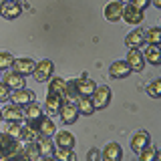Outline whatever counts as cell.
Returning <instances> with one entry per match:
<instances>
[{"label":"cell","instance_id":"cell-1","mask_svg":"<svg viewBox=\"0 0 161 161\" xmlns=\"http://www.w3.org/2000/svg\"><path fill=\"white\" fill-rule=\"evenodd\" d=\"M20 151V143L16 137L8 133H0V159H10L16 157Z\"/></svg>","mask_w":161,"mask_h":161},{"label":"cell","instance_id":"cell-2","mask_svg":"<svg viewBox=\"0 0 161 161\" xmlns=\"http://www.w3.org/2000/svg\"><path fill=\"white\" fill-rule=\"evenodd\" d=\"M111 97H113V93H111V89L107 87V85H103V87H97V89H95L93 95H91V101H93L95 111L107 109L109 103H111Z\"/></svg>","mask_w":161,"mask_h":161},{"label":"cell","instance_id":"cell-3","mask_svg":"<svg viewBox=\"0 0 161 161\" xmlns=\"http://www.w3.org/2000/svg\"><path fill=\"white\" fill-rule=\"evenodd\" d=\"M28 125L30 127H34L38 131V135H53L54 131H57V127H54V123L50 121L48 117H44V115H40L38 119H32V121H28Z\"/></svg>","mask_w":161,"mask_h":161},{"label":"cell","instance_id":"cell-4","mask_svg":"<svg viewBox=\"0 0 161 161\" xmlns=\"http://www.w3.org/2000/svg\"><path fill=\"white\" fill-rule=\"evenodd\" d=\"M53 69H54V64L47 58V60H40V63H36L32 75H34V79H36L38 83H47V80L53 77Z\"/></svg>","mask_w":161,"mask_h":161},{"label":"cell","instance_id":"cell-5","mask_svg":"<svg viewBox=\"0 0 161 161\" xmlns=\"http://www.w3.org/2000/svg\"><path fill=\"white\" fill-rule=\"evenodd\" d=\"M58 115H60V119H63V123L64 125H73L75 121L79 119V109H77V105H73V103H63L60 105V109H58Z\"/></svg>","mask_w":161,"mask_h":161},{"label":"cell","instance_id":"cell-6","mask_svg":"<svg viewBox=\"0 0 161 161\" xmlns=\"http://www.w3.org/2000/svg\"><path fill=\"white\" fill-rule=\"evenodd\" d=\"M10 99H12L14 105H20V107H24L26 103H32V101H34V93L22 87V89L12 91V93H10Z\"/></svg>","mask_w":161,"mask_h":161},{"label":"cell","instance_id":"cell-7","mask_svg":"<svg viewBox=\"0 0 161 161\" xmlns=\"http://www.w3.org/2000/svg\"><path fill=\"white\" fill-rule=\"evenodd\" d=\"M20 12H22V8H20V4L14 2V0H6V2L0 4V14H2L4 18H8V20L18 18Z\"/></svg>","mask_w":161,"mask_h":161},{"label":"cell","instance_id":"cell-8","mask_svg":"<svg viewBox=\"0 0 161 161\" xmlns=\"http://www.w3.org/2000/svg\"><path fill=\"white\" fill-rule=\"evenodd\" d=\"M34 67H36V63H34L32 58H14V63H12V70H16L18 75H22V77L32 75Z\"/></svg>","mask_w":161,"mask_h":161},{"label":"cell","instance_id":"cell-9","mask_svg":"<svg viewBox=\"0 0 161 161\" xmlns=\"http://www.w3.org/2000/svg\"><path fill=\"white\" fill-rule=\"evenodd\" d=\"M127 64L131 67V70H143L145 67V57H143V53H141L139 48H131L129 50V54H127Z\"/></svg>","mask_w":161,"mask_h":161},{"label":"cell","instance_id":"cell-10","mask_svg":"<svg viewBox=\"0 0 161 161\" xmlns=\"http://www.w3.org/2000/svg\"><path fill=\"white\" fill-rule=\"evenodd\" d=\"M34 143H36V147H38V153H40V157H53L54 143L50 141V137H48V135H38V137L34 139Z\"/></svg>","mask_w":161,"mask_h":161},{"label":"cell","instance_id":"cell-11","mask_svg":"<svg viewBox=\"0 0 161 161\" xmlns=\"http://www.w3.org/2000/svg\"><path fill=\"white\" fill-rule=\"evenodd\" d=\"M121 14H123V2L121 0H113V2H109L105 6V18L109 22H117L121 18Z\"/></svg>","mask_w":161,"mask_h":161},{"label":"cell","instance_id":"cell-12","mask_svg":"<svg viewBox=\"0 0 161 161\" xmlns=\"http://www.w3.org/2000/svg\"><path fill=\"white\" fill-rule=\"evenodd\" d=\"M121 18H123L125 22H129V24H139L141 20H143V10H139V8L127 4V6H123V14H121Z\"/></svg>","mask_w":161,"mask_h":161},{"label":"cell","instance_id":"cell-13","mask_svg":"<svg viewBox=\"0 0 161 161\" xmlns=\"http://www.w3.org/2000/svg\"><path fill=\"white\" fill-rule=\"evenodd\" d=\"M109 75L113 79H125L131 75V67L127 64V60H115L109 69Z\"/></svg>","mask_w":161,"mask_h":161},{"label":"cell","instance_id":"cell-14","mask_svg":"<svg viewBox=\"0 0 161 161\" xmlns=\"http://www.w3.org/2000/svg\"><path fill=\"white\" fill-rule=\"evenodd\" d=\"M2 80H4V85H6L8 89H12V91L24 87V77H22V75H18L16 70H8V73L4 75Z\"/></svg>","mask_w":161,"mask_h":161},{"label":"cell","instance_id":"cell-15","mask_svg":"<svg viewBox=\"0 0 161 161\" xmlns=\"http://www.w3.org/2000/svg\"><path fill=\"white\" fill-rule=\"evenodd\" d=\"M77 99H79L77 83H75V80H67V83H64V89H63V103L77 105Z\"/></svg>","mask_w":161,"mask_h":161},{"label":"cell","instance_id":"cell-16","mask_svg":"<svg viewBox=\"0 0 161 161\" xmlns=\"http://www.w3.org/2000/svg\"><path fill=\"white\" fill-rule=\"evenodd\" d=\"M60 105H63V95L54 93V91H48V95H47V111H48V115H57Z\"/></svg>","mask_w":161,"mask_h":161},{"label":"cell","instance_id":"cell-17","mask_svg":"<svg viewBox=\"0 0 161 161\" xmlns=\"http://www.w3.org/2000/svg\"><path fill=\"white\" fill-rule=\"evenodd\" d=\"M54 145L57 147H64V149H73L75 147V137L69 131H54Z\"/></svg>","mask_w":161,"mask_h":161},{"label":"cell","instance_id":"cell-18","mask_svg":"<svg viewBox=\"0 0 161 161\" xmlns=\"http://www.w3.org/2000/svg\"><path fill=\"white\" fill-rule=\"evenodd\" d=\"M75 83H77V91H79V95H83V97H91V95H93V91L97 89L95 80H91L89 77H83V79L75 80Z\"/></svg>","mask_w":161,"mask_h":161},{"label":"cell","instance_id":"cell-19","mask_svg":"<svg viewBox=\"0 0 161 161\" xmlns=\"http://www.w3.org/2000/svg\"><path fill=\"white\" fill-rule=\"evenodd\" d=\"M147 143H149V133L147 131H137V133L133 135V139H131V149H133L135 153H139Z\"/></svg>","mask_w":161,"mask_h":161},{"label":"cell","instance_id":"cell-20","mask_svg":"<svg viewBox=\"0 0 161 161\" xmlns=\"http://www.w3.org/2000/svg\"><path fill=\"white\" fill-rule=\"evenodd\" d=\"M103 157H105V161H119L123 157V149L117 143H109L103 151Z\"/></svg>","mask_w":161,"mask_h":161},{"label":"cell","instance_id":"cell-21","mask_svg":"<svg viewBox=\"0 0 161 161\" xmlns=\"http://www.w3.org/2000/svg\"><path fill=\"white\" fill-rule=\"evenodd\" d=\"M2 119L4 121H22V111H20V105H8L6 109L2 111Z\"/></svg>","mask_w":161,"mask_h":161},{"label":"cell","instance_id":"cell-22","mask_svg":"<svg viewBox=\"0 0 161 161\" xmlns=\"http://www.w3.org/2000/svg\"><path fill=\"white\" fill-rule=\"evenodd\" d=\"M145 60H147L149 64H159L161 63V48L157 44H149L147 48H145Z\"/></svg>","mask_w":161,"mask_h":161},{"label":"cell","instance_id":"cell-23","mask_svg":"<svg viewBox=\"0 0 161 161\" xmlns=\"http://www.w3.org/2000/svg\"><path fill=\"white\" fill-rule=\"evenodd\" d=\"M143 30H133V32H129L127 36H125V44H127L129 48H139L141 44H143Z\"/></svg>","mask_w":161,"mask_h":161},{"label":"cell","instance_id":"cell-24","mask_svg":"<svg viewBox=\"0 0 161 161\" xmlns=\"http://www.w3.org/2000/svg\"><path fill=\"white\" fill-rule=\"evenodd\" d=\"M77 109H79L80 115H93L95 113L91 97H83V95H79V99H77Z\"/></svg>","mask_w":161,"mask_h":161},{"label":"cell","instance_id":"cell-25","mask_svg":"<svg viewBox=\"0 0 161 161\" xmlns=\"http://www.w3.org/2000/svg\"><path fill=\"white\" fill-rule=\"evenodd\" d=\"M40 115H42V109H40V105H36L34 101H32V103H26V105H24L22 117H26L28 121H32V119H38Z\"/></svg>","mask_w":161,"mask_h":161},{"label":"cell","instance_id":"cell-26","mask_svg":"<svg viewBox=\"0 0 161 161\" xmlns=\"http://www.w3.org/2000/svg\"><path fill=\"white\" fill-rule=\"evenodd\" d=\"M143 40L147 44H157V47H159V42H161V30L157 26L149 28L147 32H143Z\"/></svg>","mask_w":161,"mask_h":161},{"label":"cell","instance_id":"cell-27","mask_svg":"<svg viewBox=\"0 0 161 161\" xmlns=\"http://www.w3.org/2000/svg\"><path fill=\"white\" fill-rule=\"evenodd\" d=\"M53 157H57L60 161H75V153H73V149H64V147H57L54 145Z\"/></svg>","mask_w":161,"mask_h":161},{"label":"cell","instance_id":"cell-28","mask_svg":"<svg viewBox=\"0 0 161 161\" xmlns=\"http://www.w3.org/2000/svg\"><path fill=\"white\" fill-rule=\"evenodd\" d=\"M139 157H141V161H153V159H157V147L151 145V143H147L143 149L139 151Z\"/></svg>","mask_w":161,"mask_h":161},{"label":"cell","instance_id":"cell-29","mask_svg":"<svg viewBox=\"0 0 161 161\" xmlns=\"http://www.w3.org/2000/svg\"><path fill=\"white\" fill-rule=\"evenodd\" d=\"M50 85H48V91H54V93H60L63 95V89H64V79H58V77H50Z\"/></svg>","mask_w":161,"mask_h":161},{"label":"cell","instance_id":"cell-30","mask_svg":"<svg viewBox=\"0 0 161 161\" xmlns=\"http://www.w3.org/2000/svg\"><path fill=\"white\" fill-rule=\"evenodd\" d=\"M20 137H22L24 141H34V139L38 137V131L34 129V127H30V125H26V127L20 129Z\"/></svg>","mask_w":161,"mask_h":161},{"label":"cell","instance_id":"cell-31","mask_svg":"<svg viewBox=\"0 0 161 161\" xmlns=\"http://www.w3.org/2000/svg\"><path fill=\"white\" fill-rule=\"evenodd\" d=\"M147 93H149V97L159 99L161 97V80H153L151 85H147Z\"/></svg>","mask_w":161,"mask_h":161},{"label":"cell","instance_id":"cell-32","mask_svg":"<svg viewBox=\"0 0 161 161\" xmlns=\"http://www.w3.org/2000/svg\"><path fill=\"white\" fill-rule=\"evenodd\" d=\"M20 125H18V121H8V125H6V131L4 133H8V135H12V137H20Z\"/></svg>","mask_w":161,"mask_h":161},{"label":"cell","instance_id":"cell-33","mask_svg":"<svg viewBox=\"0 0 161 161\" xmlns=\"http://www.w3.org/2000/svg\"><path fill=\"white\" fill-rule=\"evenodd\" d=\"M12 63H14V57L10 53H0V70L12 67Z\"/></svg>","mask_w":161,"mask_h":161},{"label":"cell","instance_id":"cell-34","mask_svg":"<svg viewBox=\"0 0 161 161\" xmlns=\"http://www.w3.org/2000/svg\"><path fill=\"white\" fill-rule=\"evenodd\" d=\"M6 99H10V89L4 83H0V103H2V101H6Z\"/></svg>","mask_w":161,"mask_h":161},{"label":"cell","instance_id":"cell-35","mask_svg":"<svg viewBox=\"0 0 161 161\" xmlns=\"http://www.w3.org/2000/svg\"><path fill=\"white\" fill-rule=\"evenodd\" d=\"M129 4L135 6V8H139V10H143V8L149 6V0H129Z\"/></svg>","mask_w":161,"mask_h":161},{"label":"cell","instance_id":"cell-36","mask_svg":"<svg viewBox=\"0 0 161 161\" xmlns=\"http://www.w3.org/2000/svg\"><path fill=\"white\" fill-rule=\"evenodd\" d=\"M99 157H101V151L99 149H91L89 153H87V159L89 161H99Z\"/></svg>","mask_w":161,"mask_h":161},{"label":"cell","instance_id":"cell-37","mask_svg":"<svg viewBox=\"0 0 161 161\" xmlns=\"http://www.w3.org/2000/svg\"><path fill=\"white\" fill-rule=\"evenodd\" d=\"M151 2H153V4H155V6H157V8L161 6V0H151Z\"/></svg>","mask_w":161,"mask_h":161},{"label":"cell","instance_id":"cell-38","mask_svg":"<svg viewBox=\"0 0 161 161\" xmlns=\"http://www.w3.org/2000/svg\"><path fill=\"white\" fill-rule=\"evenodd\" d=\"M14 2H18V4H20V2H24V0H14Z\"/></svg>","mask_w":161,"mask_h":161},{"label":"cell","instance_id":"cell-39","mask_svg":"<svg viewBox=\"0 0 161 161\" xmlns=\"http://www.w3.org/2000/svg\"><path fill=\"white\" fill-rule=\"evenodd\" d=\"M0 119H2V111H0Z\"/></svg>","mask_w":161,"mask_h":161},{"label":"cell","instance_id":"cell-40","mask_svg":"<svg viewBox=\"0 0 161 161\" xmlns=\"http://www.w3.org/2000/svg\"><path fill=\"white\" fill-rule=\"evenodd\" d=\"M2 2H6V0H0V4H2Z\"/></svg>","mask_w":161,"mask_h":161}]
</instances>
